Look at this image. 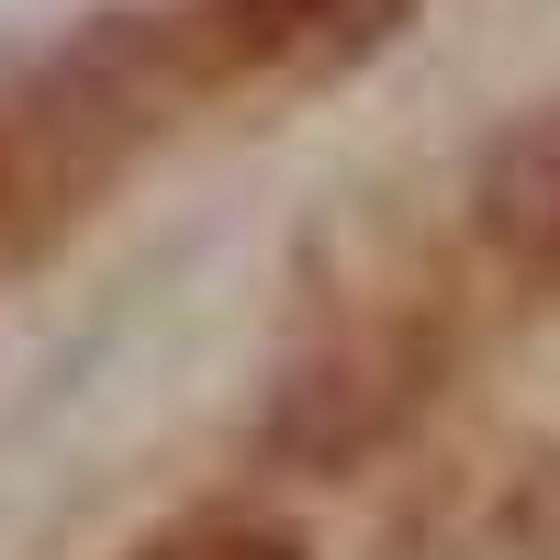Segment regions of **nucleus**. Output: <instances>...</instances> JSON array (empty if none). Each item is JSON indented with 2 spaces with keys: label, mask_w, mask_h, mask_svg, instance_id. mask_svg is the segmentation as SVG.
<instances>
[{
  "label": "nucleus",
  "mask_w": 560,
  "mask_h": 560,
  "mask_svg": "<svg viewBox=\"0 0 560 560\" xmlns=\"http://www.w3.org/2000/svg\"><path fill=\"white\" fill-rule=\"evenodd\" d=\"M482 236L504 247V258H538V269H560V113H538V124H516L504 147L482 158Z\"/></svg>",
  "instance_id": "1"
},
{
  "label": "nucleus",
  "mask_w": 560,
  "mask_h": 560,
  "mask_svg": "<svg viewBox=\"0 0 560 560\" xmlns=\"http://www.w3.org/2000/svg\"><path fill=\"white\" fill-rule=\"evenodd\" d=\"M382 12L393 0H213V57H247V68H269V57H325V45H348V34H382Z\"/></svg>",
  "instance_id": "2"
},
{
  "label": "nucleus",
  "mask_w": 560,
  "mask_h": 560,
  "mask_svg": "<svg viewBox=\"0 0 560 560\" xmlns=\"http://www.w3.org/2000/svg\"><path fill=\"white\" fill-rule=\"evenodd\" d=\"M124 560H303V549L269 538V527H168V538L124 549Z\"/></svg>",
  "instance_id": "3"
}]
</instances>
